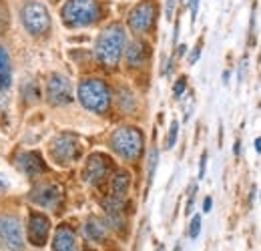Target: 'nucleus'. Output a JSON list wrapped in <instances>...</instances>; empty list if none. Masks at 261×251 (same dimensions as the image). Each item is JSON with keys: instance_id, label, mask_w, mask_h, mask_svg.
I'll return each instance as SVG.
<instances>
[{"instance_id": "obj_1", "label": "nucleus", "mask_w": 261, "mask_h": 251, "mask_svg": "<svg viewBox=\"0 0 261 251\" xmlns=\"http://www.w3.org/2000/svg\"><path fill=\"white\" fill-rule=\"evenodd\" d=\"M125 44H127L125 29L121 24H109L98 34L97 44H95V57L105 66H115L123 57Z\"/></svg>"}, {"instance_id": "obj_2", "label": "nucleus", "mask_w": 261, "mask_h": 251, "mask_svg": "<svg viewBox=\"0 0 261 251\" xmlns=\"http://www.w3.org/2000/svg\"><path fill=\"white\" fill-rule=\"evenodd\" d=\"M61 16L68 29L91 27L100 16V6L97 0H68L63 6Z\"/></svg>"}, {"instance_id": "obj_3", "label": "nucleus", "mask_w": 261, "mask_h": 251, "mask_svg": "<svg viewBox=\"0 0 261 251\" xmlns=\"http://www.w3.org/2000/svg\"><path fill=\"white\" fill-rule=\"evenodd\" d=\"M79 101L87 111L102 115L111 105L109 87L100 79H85L79 85Z\"/></svg>"}, {"instance_id": "obj_4", "label": "nucleus", "mask_w": 261, "mask_h": 251, "mask_svg": "<svg viewBox=\"0 0 261 251\" xmlns=\"http://www.w3.org/2000/svg\"><path fill=\"white\" fill-rule=\"evenodd\" d=\"M111 147L119 157L135 161L143 151V133L137 127H119L111 135Z\"/></svg>"}, {"instance_id": "obj_5", "label": "nucleus", "mask_w": 261, "mask_h": 251, "mask_svg": "<svg viewBox=\"0 0 261 251\" xmlns=\"http://www.w3.org/2000/svg\"><path fill=\"white\" fill-rule=\"evenodd\" d=\"M22 22H24V29L31 34L40 36L50 29V14L42 2L31 0L22 6Z\"/></svg>"}, {"instance_id": "obj_6", "label": "nucleus", "mask_w": 261, "mask_h": 251, "mask_svg": "<svg viewBox=\"0 0 261 251\" xmlns=\"http://www.w3.org/2000/svg\"><path fill=\"white\" fill-rule=\"evenodd\" d=\"M50 155L59 165H68L74 163L76 159L81 157V143L74 135L70 133H61L53 145H50Z\"/></svg>"}, {"instance_id": "obj_7", "label": "nucleus", "mask_w": 261, "mask_h": 251, "mask_svg": "<svg viewBox=\"0 0 261 251\" xmlns=\"http://www.w3.org/2000/svg\"><path fill=\"white\" fill-rule=\"evenodd\" d=\"M155 14H157V6L153 0H145L141 4H137L129 12V27L135 32H147L153 22H155Z\"/></svg>"}, {"instance_id": "obj_8", "label": "nucleus", "mask_w": 261, "mask_h": 251, "mask_svg": "<svg viewBox=\"0 0 261 251\" xmlns=\"http://www.w3.org/2000/svg\"><path fill=\"white\" fill-rule=\"evenodd\" d=\"M0 239L10 251H20L24 247L22 241V227L14 215H0Z\"/></svg>"}, {"instance_id": "obj_9", "label": "nucleus", "mask_w": 261, "mask_h": 251, "mask_svg": "<svg viewBox=\"0 0 261 251\" xmlns=\"http://www.w3.org/2000/svg\"><path fill=\"white\" fill-rule=\"evenodd\" d=\"M46 98L55 107H65L72 101V87L70 81L63 74H53L46 83Z\"/></svg>"}, {"instance_id": "obj_10", "label": "nucleus", "mask_w": 261, "mask_h": 251, "mask_svg": "<svg viewBox=\"0 0 261 251\" xmlns=\"http://www.w3.org/2000/svg\"><path fill=\"white\" fill-rule=\"evenodd\" d=\"M109 171H111V161L105 155H100V153H95V155H91L87 159L83 177H85V181L89 185H98V183H102L107 179Z\"/></svg>"}, {"instance_id": "obj_11", "label": "nucleus", "mask_w": 261, "mask_h": 251, "mask_svg": "<svg viewBox=\"0 0 261 251\" xmlns=\"http://www.w3.org/2000/svg\"><path fill=\"white\" fill-rule=\"evenodd\" d=\"M31 201L44 209H57L63 201V195H61L59 187H55V185H40L31 193Z\"/></svg>"}, {"instance_id": "obj_12", "label": "nucleus", "mask_w": 261, "mask_h": 251, "mask_svg": "<svg viewBox=\"0 0 261 251\" xmlns=\"http://www.w3.org/2000/svg\"><path fill=\"white\" fill-rule=\"evenodd\" d=\"M50 231V221L46 219L42 213H31L29 217V241L33 245H44L48 239Z\"/></svg>"}, {"instance_id": "obj_13", "label": "nucleus", "mask_w": 261, "mask_h": 251, "mask_svg": "<svg viewBox=\"0 0 261 251\" xmlns=\"http://www.w3.org/2000/svg\"><path fill=\"white\" fill-rule=\"evenodd\" d=\"M16 165H18V169H20L22 173H27L29 177H36V175H40V173L46 171V165H44L42 157H40L38 153H34V151L20 153V155L16 157Z\"/></svg>"}, {"instance_id": "obj_14", "label": "nucleus", "mask_w": 261, "mask_h": 251, "mask_svg": "<svg viewBox=\"0 0 261 251\" xmlns=\"http://www.w3.org/2000/svg\"><path fill=\"white\" fill-rule=\"evenodd\" d=\"M53 251H76V237H74V233H72L70 227L61 225V227L55 231Z\"/></svg>"}, {"instance_id": "obj_15", "label": "nucleus", "mask_w": 261, "mask_h": 251, "mask_svg": "<svg viewBox=\"0 0 261 251\" xmlns=\"http://www.w3.org/2000/svg\"><path fill=\"white\" fill-rule=\"evenodd\" d=\"M85 235H87V239H91L95 243H102L105 237H107V227L97 217H89L85 223Z\"/></svg>"}, {"instance_id": "obj_16", "label": "nucleus", "mask_w": 261, "mask_h": 251, "mask_svg": "<svg viewBox=\"0 0 261 251\" xmlns=\"http://www.w3.org/2000/svg\"><path fill=\"white\" fill-rule=\"evenodd\" d=\"M125 59H127L129 66H141L147 59V46L143 42H139V40L130 42L129 48L125 51Z\"/></svg>"}, {"instance_id": "obj_17", "label": "nucleus", "mask_w": 261, "mask_h": 251, "mask_svg": "<svg viewBox=\"0 0 261 251\" xmlns=\"http://www.w3.org/2000/svg\"><path fill=\"white\" fill-rule=\"evenodd\" d=\"M12 81V70H10V57L8 53L0 46V91H6Z\"/></svg>"}, {"instance_id": "obj_18", "label": "nucleus", "mask_w": 261, "mask_h": 251, "mask_svg": "<svg viewBox=\"0 0 261 251\" xmlns=\"http://www.w3.org/2000/svg\"><path fill=\"white\" fill-rule=\"evenodd\" d=\"M129 185H130V175L127 171H119L115 177H113V197H119V199H123L125 195H127V191H129Z\"/></svg>"}, {"instance_id": "obj_19", "label": "nucleus", "mask_w": 261, "mask_h": 251, "mask_svg": "<svg viewBox=\"0 0 261 251\" xmlns=\"http://www.w3.org/2000/svg\"><path fill=\"white\" fill-rule=\"evenodd\" d=\"M157 163H159V151H157V147H153V149L149 151V167H147V181H149V183H153Z\"/></svg>"}, {"instance_id": "obj_20", "label": "nucleus", "mask_w": 261, "mask_h": 251, "mask_svg": "<svg viewBox=\"0 0 261 251\" xmlns=\"http://www.w3.org/2000/svg\"><path fill=\"white\" fill-rule=\"evenodd\" d=\"M177 135H179V123L173 121L169 127V135H167V149H173L175 143H177Z\"/></svg>"}, {"instance_id": "obj_21", "label": "nucleus", "mask_w": 261, "mask_h": 251, "mask_svg": "<svg viewBox=\"0 0 261 251\" xmlns=\"http://www.w3.org/2000/svg\"><path fill=\"white\" fill-rule=\"evenodd\" d=\"M199 231H201V217L195 215V217L191 219V225H189V237H191V239H197V237H199Z\"/></svg>"}, {"instance_id": "obj_22", "label": "nucleus", "mask_w": 261, "mask_h": 251, "mask_svg": "<svg viewBox=\"0 0 261 251\" xmlns=\"http://www.w3.org/2000/svg\"><path fill=\"white\" fill-rule=\"evenodd\" d=\"M185 89H187V81H185V77H183V79H179V81L175 83V87H173V94H175V98H181L183 93H185Z\"/></svg>"}, {"instance_id": "obj_23", "label": "nucleus", "mask_w": 261, "mask_h": 251, "mask_svg": "<svg viewBox=\"0 0 261 251\" xmlns=\"http://www.w3.org/2000/svg\"><path fill=\"white\" fill-rule=\"evenodd\" d=\"M4 27H8V8L0 0V29H4Z\"/></svg>"}, {"instance_id": "obj_24", "label": "nucleus", "mask_w": 261, "mask_h": 251, "mask_svg": "<svg viewBox=\"0 0 261 251\" xmlns=\"http://www.w3.org/2000/svg\"><path fill=\"white\" fill-rule=\"evenodd\" d=\"M205 169H207V153L201 155V161H199V177L197 179H205Z\"/></svg>"}, {"instance_id": "obj_25", "label": "nucleus", "mask_w": 261, "mask_h": 251, "mask_svg": "<svg viewBox=\"0 0 261 251\" xmlns=\"http://www.w3.org/2000/svg\"><path fill=\"white\" fill-rule=\"evenodd\" d=\"M195 191H197V185H191V193H189V201H187V209H185V213L189 215L191 211H193V201H195Z\"/></svg>"}, {"instance_id": "obj_26", "label": "nucleus", "mask_w": 261, "mask_h": 251, "mask_svg": "<svg viewBox=\"0 0 261 251\" xmlns=\"http://www.w3.org/2000/svg\"><path fill=\"white\" fill-rule=\"evenodd\" d=\"M199 55H201V44H197L195 48H193V53H191V57H189V64H195L197 59H199Z\"/></svg>"}, {"instance_id": "obj_27", "label": "nucleus", "mask_w": 261, "mask_h": 251, "mask_svg": "<svg viewBox=\"0 0 261 251\" xmlns=\"http://www.w3.org/2000/svg\"><path fill=\"white\" fill-rule=\"evenodd\" d=\"M189 6H191V20L195 22V18H197V8H199V0H189Z\"/></svg>"}, {"instance_id": "obj_28", "label": "nucleus", "mask_w": 261, "mask_h": 251, "mask_svg": "<svg viewBox=\"0 0 261 251\" xmlns=\"http://www.w3.org/2000/svg\"><path fill=\"white\" fill-rule=\"evenodd\" d=\"M211 205H213V199H211V197H205V201H203V211L209 213V211H211Z\"/></svg>"}, {"instance_id": "obj_29", "label": "nucleus", "mask_w": 261, "mask_h": 251, "mask_svg": "<svg viewBox=\"0 0 261 251\" xmlns=\"http://www.w3.org/2000/svg\"><path fill=\"white\" fill-rule=\"evenodd\" d=\"M173 6H175V0H167V18H171V14H173Z\"/></svg>"}, {"instance_id": "obj_30", "label": "nucleus", "mask_w": 261, "mask_h": 251, "mask_svg": "<svg viewBox=\"0 0 261 251\" xmlns=\"http://www.w3.org/2000/svg\"><path fill=\"white\" fill-rule=\"evenodd\" d=\"M233 153H235V157L241 155V141H235V145H233Z\"/></svg>"}, {"instance_id": "obj_31", "label": "nucleus", "mask_w": 261, "mask_h": 251, "mask_svg": "<svg viewBox=\"0 0 261 251\" xmlns=\"http://www.w3.org/2000/svg\"><path fill=\"white\" fill-rule=\"evenodd\" d=\"M255 151H257V153H261V137H257V139H255Z\"/></svg>"}, {"instance_id": "obj_32", "label": "nucleus", "mask_w": 261, "mask_h": 251, "mask_svg": "<svg viewBox=\"0 0 261 251\" xmlns=\"http://www.w3.org/2000/svg\"><path fill=\"white\" fill-rule=\"evenodd\" d=\"M253 199H255V185L251 187V195H249V203H253Z\"/></svg>"}, {"instance_id": "obj_33", "label": "nucleus", "mask_w": 261, "mask_h": 251, "mask_svg": "<svg viewBox=\"0 0 261 251\" xmlns=\"http://www.w3.org/2000/svg\"><path fill=\"white\" fill-rule=\"evenodd\" d=\"M185 51H187V46H185V44H181V46H179V55H185Z\"/></svg>"}, {"instance_id": "obj_34", "label": "nucleus", "mask_w": 261, "mask_h": 251, "mask_svg": "<svg viewBox=\"0 0 261 251\" xmlns=\"http://www.w3.org/2000/svg\"><path fill=\"white\" fill-rule=\"evenodd\" d=\"M175 251H181V247H179V245H177V247H175Z\"/></svg>"}]
</instances>
